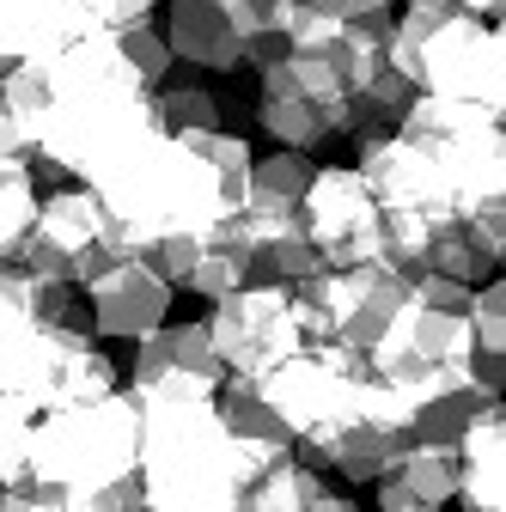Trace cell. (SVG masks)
Instances as JSON below:
<instances>
[{
	"label": "cell",
	"mask_w": 506,
	"mask_h": 512,
	"mask_svg": "<svg viewBox=\"0 0 506 512\" xmlns=\"http://www.w3.org/2000/svg\"><path fill=\"white\" fill-rule=\"evenodd\" d=\"M141 445V512H238L244 482L257 476V452L238 445L214 409V378L165 372L129 378Z\"/></svg>",
	"instance_id": "cell-1"
},
{
	"label": "cell",
	"mask_w": 506,
	"mask_h": 512,
	"mask_svg": "<svg viewBox=\"0 0 506 512\" xmlns=\"http://www.w3.org/2000/svg\"><path fill=\"white\" fill-rule=\"evenodd\" d=\"M49 68V104H43V135H37V165L61 177H86L104 165L116 147L159 128L153 116V86L122 61L110 31H86Z\"/></svg>",
	"instance_id": "cell-2"
},
{
	"label": "cell",
	"mask_w": 506,
	"mask_h": 512,
	"mask_svg": "<svg viewBox=\"0 0 506 512\" xmlns=\"http://www.w3.org/2000/svg\"><path fill=\"white\" fill-rule=\"evenodd\" d=\"M80 183L104 202V214L141 244V256L171 232H208L214 220L238 214L226 183L214 177V165L196 153V141L165 135V128H147L129 147H116Z\"/></svg>",
	"instance_id": "cell-3"
},
{
	"label": "cell",
	"mask_w": 506,
	"mask_h": 512,
	"mask_svg": "<svg viewBox=\"0 0 506 512\" xmlns=\"http://www.w3.org/2000/svg\"><path fill=\"white\" fill-rule=\"evenodd\" d=\"M135 397L104 391L74 409H49L31 427V482H43L61 512H141V470H135Z\"/></svg>",
	"instance_id": "cell-4"
},
{
	"label": "cell",
	"mask_w": 506,
	"mask_h": 512,
	"mask_svg": "<svg viewBox=\"0 0 506 512\" xmlns=\"http://www.w3.org/2000/svg\"><path fill=\"white\" fill-rule=\"evenodd\" d=\"M385 61L433 98H458L488 116H506V31L446 0H409L391 19Z\"/></svg>",
	"instance_id": "cell-5"
},
{
	"label": "cell",
	"mask_w": 506,
	"mask_h": 512,
	"mask_svg": "<svg viewBox=\"0 0 506 512\" xmlns=\"http://www.w3.org/2000/svg\"><path fill=\"white\" fill-rule=\"evenodd\" d=\"M366 354L360 348H342V342H305L299 354H287L281 366L257 372V391L263 403L287 421L293 433V452L305 464L324 458V445L342 433V421L360 409V391H366Z\"/></svg>",
	"instance_id": "cell-6"
},
{
	"label": "cell",
	"mask_w": 506,
	"mask_h": 512,
	"mask_svg": "<svg viewBox=\"0 0 506 512\" xmlns=\"http://www.w3.org/2000/svg\"><path fill=\"white\" fill-rule=\"evenodd\" d=\"M397 128L433 153L439 177H446V196H452V214L506 202V135H500V116H488L476 104H458V98L415 92L403 104Z\"/></svg>",
	"instance_id": "cell-7"
},
{
	"label": "cell",
	"mask_w": 506,
	"mask_h": 512,
	"mask_svg": "<svg viewBox=\"0 0 506 512\" xmlns=\"http://www.w3.org/2000/svg\"><path fill=\"white\" fill-rule=\"evenodd\" d=\"M470 360H476L470 317L452 311V305L421 299L415 287L403 293V305L385 324V336L366 348V372L378 384H391V391H403L409 403H427L439 391H452V384H464Z\"/></svg>",
	"instance_id": "cell-8"
},
{
	"label": "cell",
	"mask_w": 506,
	"mask_h": 512,
	"mask_svg": "<svg viewBox=\"0 0 506 512\" xmlns=\"http://www.w3.org/2000/svg\"><path fill=\"white\" fill-rule=\"evenodd\" d=\"M122 256H141V244L122 232L92 189H55L37 202V220L25 232L19 269H31L37 281H61V287H86L92 275H104Z\"/></svg>",
	"instance_id": "cell-9"
},
{
	"label": "cell",
	"mask_w": 506,
	"mask_h": 512,
	"mask_svg": "<svg viewBox=\"0 0 506 512\" xmlns=\"http://www.w3.org/2000/svg\"><path fill=\"white\" fill-rule=\"evenodd\" d=\"M409 293V275L385 269V263H354V269H318L293 287V311H299V336L305 342H342V348H372L385 336V324L397 317Z\"/></svg>",
	"instance_id": "cell-10"
},
{
	"label": "cell",
	"mask_w": 506,
	"mask_h": 512,
	"mask_svg": "<svg viewBox=\"0 0 506 512\" xmlns=\"http://www.w3.org/2000/svg\"><path fill=\"white\" fill-rule=\"evenodd\" d=\"M299 226L311 250L324 256V269H354L385 256V208L372 202V189L360 183L354 165H324L311 171L299 196Z\"/></svg>",
	"instance_id": "cell-11"
},
{
	"label": "cell",
	"mask_w": 506,
	"mask_h": 512,
	"mask_svg": "<svg viewBox=\"0 0 506 512\" xmlns=\"http://www.w3.org/2000/svg\"><path fill=\"white\" fill-rule=\"evenodd\" d=\"M208 342L220 354L226 372H269L281 366L287 354L305 348L299 336V311H293V287L281 281H263V287H232L226 299H214V317H208Z\"/></svg>",
	"instance_id": "cell-12"
},
{
	"label": "cell",
	"mask_w": 506,
	"mask_h": 512,
	"mask_svg": "<svg viewBox=\"0 0 506 512\" xmlns=\"http://www.w3.org/2000/svg\"><path fill=\"white\" fill-rule=\"evenodd\" d=\"M354 141H360L354 171L385 214H403V220H446L452 214L446 177H439V165L421 141H409L403 128H366Z\"/></svg>",
	"instance_id": "cell-13"
},
{
	"label": "cell",
	"mask_w": 506,
	"mask_h": 512,
	"mask_svg": "<svg viewBox=\"0 0 506 512\" xmlns=\"http://www.w3.org/2000/svg\"><path fill=\"white\" fill-rule=\"evenodd\" d=\"M171 281L147 263V256H122L104 275L86 281V299H92V330L110 336V342H141L147 330H159L171 317Z\"/></svg>",
	"instance_id": "cell-14"
},
{
	"label": "cell",
	"mask_w": 506,
	"mask_h": 512,
	"mask_svg": "<svg viewBox=\"0 0 506 512\" xmlns=\"http://www.w3.org/2000/svg\"><path fill=\"white\" fill-rule=\"evenodd\" d=\"M171 61H189L196 74H238L244 68V31L226 0H171L165 19Z\"/></svg>",
	"instance_id": "cell-15"
},
{
	"label": "cell",
	"mask_w": 506,
	"mask_h": 512,
	"mask_svg": "<svg viewBox=\"0 0 506 512\" xmlns=\"http://www.w3.org/2000/svg\"><path fill=\"white\" fill-rule=\"evenodd\" d=\"M452 458H458L452 500H464V512H506V403L500 397L470 415Z\"/></svg>",
	"instance_id": "cell-16"
},
{
	"label": "cell",
	"mask_w": 506,
	"mask_h": 512,
	"mask_svg": "<svg viewBox=\"0 0 506 512\" xmlns=\"http://www.w3.org/2000/svg\"><path fill=\"white\" fill-rule=\"evenodd\" d=\"M86 31L92 25L74 0H0V68H13V61H49Z\"/></svg>",
	"instance_id": "cell-17"
},
{
	"label": "cell",
	"mask_w": 506,
	"mask_h": 512,
	"mask_svg": "<svg viewBox=\"0 0 506 512\" xmlns=\"http://www.w3.org/2000/svg\"><path fill=\"white\" fill-rule=\"evenodd\" d=\"M372 482H378V512H427V506H446L452 500L458 458H452V445H421V439H409Z\"/></svg>",
	"instance_id": "cell-18"
},
{
	"label": "cell",
	"mask_w": 506,
	"mask_h": 512,
	"mask_svg": "<svg viewBox=\"0 0 506 512\" xmlns=\"http://www.w3.org/2000/svg\"><path fill=\"white\" fill-rule=\"evenodd\" d=\"M43 104H49V68L43 61H13V68H0V159L37 165Z\"/></svg>",
	"instance_id": "cell-19"
},
{
	"label": "cell",
	"mask_w": 506,
	"mask_h": 512,
	"mask_svg": "<svg viewBox=\"0 0 506 512\" xmlns=\"http://www.w3.org/2000/svg\"><path fill=\"white\" fill-rule=\"evenodd\" d=\"M214 409H220L226 433L257 452V464H275L281 452H293L287 421L263 403V391H257V378H250V372H226V378L214 384Z\"/></svg>",
	"instance_id": "cell-20"
},
{
	"label": "cell",
	"mask_w": 506,
	"mask_h": 512,
	"mask_svg": "<svg viewBox=\"0 0 506 512\" xmlns=\"http://www.w3.org/2000/svg\"><path fill=\"white\" fill-rule=\"evenodd\" d=\"M165 372H196V378H226L208 324H159L135 342V378H165Z\"/></svg>",
	"instance_id": "cell-21"
},
{
	"label": "cell",
	"mask_w": 506,
	"mask_h": 512,
	"mask_svg": "<svg viewBox=\"0 0 506 512\" xmlns=\"http://www.w3.org/2000/svg\"><path fill=\"white\" fill-rule=\"evenodd\" d=\"M311 494H324V470L305 464L299 452H281L275 464H263L257 476L244 482L238 512H305Z\"/></svg>",
	"instance_id": "cell-22"
},
{
	"label": "cell",
	"mask_w": 506,
	"mask_h": 512,
	"mask_svg": "<svg viewBox=\"0 0 506 512\" xmlns=\"http://www.w3.org/2000/svg\"><path fill=\"white\" fill-rule=\"evenodd\" d=\"M311 153H269V159H250V177H244V202L250 214H299V196H305V183H311Z\"/></svg>",
	"instance_id": "cell-23"
},
{
	"label": "cell",
	"mask_w": 506,
	"mask_h": 512,
	"mask_svg": "<svg viewBox=\"0 0 506 512\" xmlns=\"http://www.w3.org/2000/svg\"><path fill=\"white\" fill-rule=\"evenodd\" d=\"M257 128H263L275 147H293V153H318V147L330 141V122L311 110L299 92L263 86V80H257Z\"/></svg>",
	"instance_id": "cell-24"
},
{
	"label": "cell",
	"mask_w": 506,
	"mask_h": 512,
	"mask_svg": "<svg viewBox=\"0 0 506 512\" xmlns=\"http://www.w3.org/2000/svg\"><path fill=\"white\" fill-rule=\"evenodd\" d=\"M494 397H500V391H488V384L464 378V384H452V391H439V397L415 403L409 433H415L421 445H458V433L470 427V415H476V409H488Z\"/></svg>",
	"instance_id": "cell-25"
},
{
	"label": "cell",
	"mask_w": 506,
	"mask_h": 512,
	"mask_svg": "<svg viewBox=\"0 0 506 512\" xmlns=\"http://www.w3.org/2000/svg\"><path fill=\"white\" fill-rule=\"evenodd\" d=\"M37 165H19V159H0V263H19L25 250V232L37 220Z\"/></svg>",
	"instance_id": "cell-26"
},
{
	"label": "cell",
	"mask_w": 506,
	"mask_h": 512,
	"mask_svg": "<svg viewBox=\"0 0 506 512\" xmlns=\"http://www.w3.org/2000/svg\"><path fill=\"white\" fill-rule=\"evenodd\" d=\"M153 116H159L165 135H183V141L208 135V128H226L220 122V98L208 86H165V92H153Z\"/></svg>",
	"instance_id": "cell-27"
},
{
	"label": "cell",
	"mask_w": 506,
	"mask_h": 512,
	"mask_svg": "<svg viewBox=\"0 0 506 512\" xmlns=\"http://www.w3.org/2000/svg\"><path fill=\"white\" fill-rule=\"evenodd\" d=\"M110 37H116V49H122V61L147 80V86H159V80H171V43H165V31L153 25V13L147 19H129V25H110Z\"/></svg>",
	"instance_id": "cell-28"
},
{
	"label": "cell",
	"mask_w": 506,
	"mask_h": 512,
	"mask_svg": "<svg viewBox=\"0 0 506 512\" xmlns=\"http://www.w3.org/2000/svg\"><path fill=\"white\" fill-rule=\"evenodd\" d=\"M470 342H476V354H488V360H506V281L500 275H488V281H476L470 287Z\"/></svg>",
	"instance_id": "cell-29"
},
{
	"label": "cell",
	"mask_w": 506,
	"mask_h": 512,
	"mask_svg": "<svg viewBox=\"0 0 506 512\" xmlns=\"http://www.w3.org/2000/svg\"><path fill=\"white\" fill-rule=\"evenodd\" d=\"M31 427H37V415L25 403L0 397V488L25 482V470H31Z\"/></svg>",
	"instance_id": "cell-30"
},
{
	"label": "cell",
	"mask_w": 506,
	"mask_h": 512,
	"mask_svg": "<svg viewBox=\"0 0 506 512\" xmlns=\"http://www.w3.org/2000/svg\"><path fill=\"white\" fill-rule=\"evenodd\" d=\"M74 7L86 13L92 31H110V25H129V19H147L159 0H74Z\"/></svg>",
	"instance_id": "cell-31"
},
{
	"label": "cell",
	"mask_w": 506,
	"mask_h": 512,
	"mask_svg": "<svg viewBox=\"0 0 506 512\" xmlns=\"http://www.w3.org/2000/svg\"><path fill=\"white\" fill-rule=\"evenodd\" d=\"M0 512H61V500L43 488V482H7V488H0Z\"/></svg>",
	"instance_id": "cell-32"
},
{
	"label": "cell",
	"mask_w": 506,
	"mask_h": 512,
	"mask_svg": "<svg viewBox=\"0 0 506 512\" xmlns=\"http://www.w3.org/2000/svg\"><path fill=\"white\" fill-rule=\"evenodd\" d=\"M305 512H360V506H354L348 494H336V488H324V494H311V506H305Z\"/></svg>",
	"instance_id": "cell-33"
},
{
	"label": "cell",
	"mask_w": 506,
	"mask_h": 512,
	"mask_svg": "<svg viewBox=\"0 0 506 512\" xmlns=\"http://www.w3.org/2000/svg\"><path fill=\"white\" fill-rule=\"evenodd\" d=\"M446 7H464V13H476V19H500L506 0H446Z\"/></svg>",
	"instance_id": "cell-34"
},
{
	"label": "cell",
	"mask_w": 506,
	"mask_h": 512,
	"mask_svg": "<svg viewBox=\"0 0 506 512\" xmlns=\"http://www.w3.org/2000/svg\"><path fill=\"white\" fill-rule=\"evenodd\" d=\"M342 7H391V0H342Z\"/></svg>",
	"instance_id": "cell-35"
},
{
	"label": "cell",
	"mask_w": 506,
	"mask_h": 512,
	"mask_svg": "<svg viewBox=\"0 0 506 512\" xmlns=\"http://www.w3.org/2000/svg\"><path fill=\"white\" fill-rule=\"evenodd\" d=\"M427 512H446V506H427Z\"/></svg>",
	"instance_id": "cell-36"
}]
</instances>
